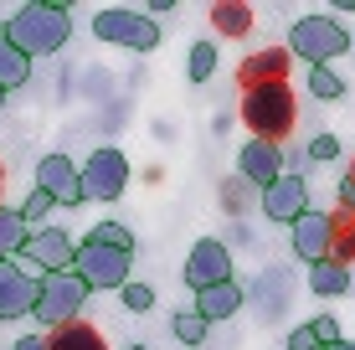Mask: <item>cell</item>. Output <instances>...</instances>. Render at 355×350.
Wrapping results in <instances>:
<instances>
[{
	"instance_id": "8fae6325",
	"label": "cell",
	"mask_w": 355,
	"mask_h": 350,
	"mask_svg": "<svg viewBox=\"0 0 355 350\" xmlns=\"http://www.w3.org/2000/svg\"><path fill=\"white\" fill-rule=\"evenodd\" d=\"M288 243H293V252H299L304 263H324L329 258V247H335V211H304L299 222L288 227Z\"/></svg>"
},
{
	"instance_id": "30bf717a",
	"label": "cell",
	"mask_w": 355,
	"mask_h": 350,
	"mask_svg": "<svg viewBox=\"0 0 355 350\" xmlns=\"http://www.w3.org/2000/svg\"><path fill=\"white\" fill-rule=\"evenodd\" d=\"M216 283H232V247L216 243V237H201L186 258V288L201 294V288H216Z\"/></svg>"
},
{
	"instance_id": "cb8c5ba5",
	"label": "cell",
	"mask_w": 355,
	"mask_h": 350,
	"mask_svg": "<svg viewBox=\"0 0 355 350\" xmlns=\"http://www.w3.org/2000/svg\"><path fill=\"white\" fill-rule=\"evenodd\" d=\"M216 72V46L211 42H191V57H186V78L191 82H206Z\"/></svg>"
},
{
	"instance_id": "9c48e42d",
	"label": "cell",
	"mask_w": 355,
	"mask_h": 350,
	"mask_svg": "<svg viewBox=\"0 0 355 350\" xmlns=\"http://www.w3.org/2000/svg\"><path fill=\"white\" fill-rule=\"evenodd\" d=\"M36 299H42V273H31L21 258H6L0 263V320L31 315Z\"/></svg>"
},
{
	"instance_id": "d6a6232c",
	"label": "cell",
	"mask_w": 355,
	"mask_h": 350,
	"mask_svg": "<svg viewBox=\"0 0 355 350\" xmlns=\"http://www.w3.org/2000/svg\"><path fill=\"white\" fill-rule=\"evenodd\" d=\"M340 211H355V175H340Z\"/></svg>"
},
{
	"instance_id": "ba28073f",
	"label": "cell",
	"mask_w": 355,
	"mask_h": 350,
	"mask_svg": "<svg viewBox=\"0 0 355 350\" xmlns=\"http://www.w3.org/2000/svg\"><path fill=\"white\" fill-rule=\"evenodd\" d=\"M21 263H26L31 273H67L72 263H78V243H72L67 227H36L26 252H21Z\"/></svg>"
},
{
	"instance_id": "8d00e7d4",
	"label": "cell",
	"mask_w": 355,
	"mask_h": 350,
	"mask_svg": "<svg viewBox=\"0 0 355 350\" xmlns=\"http://www.w3.org/2000/svg\"><path fill=\"white\" fill-rule=\"evenodd\" d=\"M129 350H150V345H129Z\"/></svg>"
},
{
	"instance_id": "44dd1931",
	"label": "cell",
	"mask_w": 355,
	"mask_h": 350,
	"mask_svg": "<svg viewBox=\"0 0 355 350\" xmlns=\"http://www.w3.org/2000/svg\"><path fill=\"white\" fill-rule=\"evenodd\" d=\"M211 26L222 31V36H248V31H252V6L222 0V6H211Z\"/></svg>"
},
{
	"instance_id": "e0dca14e",
	"label": "cell",
	"mask_w": 355,
	"mask_h": 350,
	"mask_svg": "<svg viewBox=\"0 0 355 350\" xmlns=\"http://www.w3.org/2000/svg\"><path fill=\"white\" fill-rule=\"evenodd\" d=\"M46 345L52 350H108L103 330L88 320H72V324H57V330H46Z\"/></svg>"
},
{
	"instance_id": "4dcf8cb0",
	"label": "cell",
	"mask_w": 355,
	"mask_h": 350,
	"mask_svg": "<svg viewBox=\"0 0 355 350\" xmlns=\"http://www.w3.org/2000/svg\"><path fill=\"white\" fill-rule=\"evenodd\" d=\"M309 160H340V139L335 134H314L309 139Z\"/></svg>"
},
{
	"instance_id": "2e32d148",
	"label": "cell",
	"mask_w": 355,
	"mask_h": 350,
	"mask_svg": "<svg viewBox=\"0 0 355 350\" xmlns=\"http://www.w3.org/2000/svg\"><path fill=\"white\" fill-rule=\"evenodd\" d=\"M242 304H248V288H242L237 279H232V283H216V288H201V294H196V315H201L206 324L232 320Z\"/></svg>"
},
{
	"instance_id": "f35d334b",
	"label": "cell",
	"mask_w": 355,
	"mask_h": 350,
	"mask_svg": "<svg viewBox=\"0 0 355 350\" xmlns=\"http://www.w3.org/2000/svg\"><path fill=\"white\" fill-rule=\"evenodd\" d=\"M350 175H355V170H350Z\"/></svg>"
},
{
	"instance_id": "484cf974",
	"label": "cell",
	"mask_w": 355,
	"mask_h": 350,
	"mask_svg": "<svg viewBox=\"0 0 355 350\" xmlns=\"http://www.w3.org/2000/svg\"><path fill=\"white\" fill-rule=\"evenodd\" d=\"M88 243H103V247H124V252H134V232H129V227H119V222H98L93 232H88Z\"/></svg>"
},
{
	"instance_id": "7402d4cb",
	"label": "cell",
	"mask_w": 355,
	"mask_h": 350,
	"mask_svg": "<svg viewBox=\"0 0 355 350\" xmlns=\"http://www.w3.org/2000/svg\"><path fill=\"white\" fill-rule=\"evenodd\" d=\"M335 263H355V211H335V247H329Z\"/></svg>"
},
{
	"instance_id": "74e56055",
	"label": "cell",
	"mask_w": 355,
	"mask_h": 350,
	"mask_svg": "<svg viewBox=\"0 0 355 350\" xmlns=\"http://www.w3.org/2000/svg\"><path fill=\"white\" fill-rule=\"evenodd\" d=\"M0 103H6V88H0Z\"/></svg>"
},
{
	"instance_id": "9a60e30c",
	"label": "cell",
	"mask_w": 355,
	"mask_h": 350,
	"mask_svg": "<svg viewBox=\"0 0 355 350\" xmlns=\"http://www.w3.org/2000/svg\"><path fill=\"white\" fill-rule=\"evenodd\" d=\"M288 67H293L288 46H263V52H252L248 62L237 67V82H242V93L248 88H268V82H288Z\"/></svg>"
},
{
	"instance_id": "603a6c76",
	"label": "cell",
	"mask_w": 355,
	"mask_h": 350,
	"mask_svg": "<svg viewBox=\"0 0 355 350\" xmlns=\"http://www.w3.org/2000/svg\"><path fill=\"white\" fill-rule=\"evenodd\" d=\"M309 93L320 103H335L340 93H345V78H340L335 67H309Z\"/></svg>"
},
{
	"instance_id": "5b68a950",
	"label": "cell",
	"mask_w": 355,
	"mask_h": 350,
	"mask_svg": "<svg viewBox=\"0 0 355 350\" xmlns=\"http://www.w3.org/2000/svg\"><path fill=\"white\" fill-rule=\"evenodd\" d=\"M93 36L108 46H129V52H155L160 46V21L150 10H98Z\"/></svg>"
},
{
	"instance_id": "83f0119b",
	"label": "cell",
	"mask_w": 355,
	"mask_h": 350,
	"mask_svg": "<svg viewBox=\"0 0 355 350\" xmlns=\"http://www.w3.org/2000/svg\"><path fill=\"white\" fill-rule=\"evenodd\" d=\"M119 299H124L129 315H144V309H155V288H150V283H139V279H129L124 288H119Z\"/></svg>"
},
{
	"instance_id": "4fadbf2b",
	"label": "cell",
	"mask_w": 355,
	"mask_h": 350,
	"mask_svg": "<svg viewBox=\"0 0 355 350\" xmlns=\"http://www.w3.org/2000/svg\"><path fill=\"white\" fill-rule=\"evenodd\" d=\"M36 191H46L57 207H83V165H72L67 155H46L36 165Z\"/></svg>"
},
{
	"instance_id": "d6986e66",
	"label": "cell",
	"mask_w": 355,
	"mask_h": 350,
	"mask_svg": "<svg viewBox=\"0 0 355 350\" xmlns=\"http://www.w3.org/2000/svg\"><path fill=\"white\" fill-rule=\"evenodd\" d=\"M309 288L320 299H345L350 294V268H345V263H335V258L314 263V268H309Z\"/></svg>"
},
{
	"instance_id": "4316f807",
	"label": "cell",
	"mask_w": 355,
	"mask_h": 350,
	"mask_svg": "<svg viewBox=\"0 0 355 350\" xmlns=\"http://www.w3.org/2000/svg\"><path fill=\"white\" fill-rule=\"evenodd\" d=\"M252 191H258V186H252V180H242V175H232V180H222V207H227V216L248 207V201H252Z\"/></svg>"
},
{
	"instance_id": "836d02e7",
	"label": "cell",
	"mask_w": 355,
	"mask_h": 350,
	"mask_svg": "<svg viewBox=\"0 0 355 350\" xmlns=\"http://www.w3.org/2000/svg\"><path fill=\"white\" fill-rule=\"evenodd\" d=\"M16 350H52V345H46V335H21Z\"/></svg>"
},
{
	"instance_id": "d4e9b609",
	"label": "cell",
	"mask_w": 355,
	"mask_h": 350,
	"mask_svg": "<svg viewBox=\"0 0 355 350\" xmlns=\"http://www.w3.org/2000/svg\"><path fill=\"white\" fill-rule=\"evenodd\" d=\"M170 330H175L180 345H201V340H206V320L196 315V309H180V315L170 320Z\"/></svg>"
},
{
	"instance_id": "1f68e13d",
	"label": "cell",
	"mask_w": 355,
	"mask_h": 350,
	"mask_svg": "<svg viewBox=\"0 0 355 350\" xmlns=\"http://www.w3.org/2000/svg\"><path fill=\"white\" fill-rule=\"evenodd\" d=\"M288 350H320V340H314V324H299V330L288 335Z\"/></svg>"
},
{
	"instance_id": "5bb4252c",
	"label": "cell",
	"mask_w": 355,
	"mask_h": 350,
	"mask_svg": "<svg viewBox=\"0 0 355 350\" xmlns=\"http://www.w3.org/2000/svg\"><path fill=\"white\" fill-rule=\"evenodd\" d=\"M288 170V160H284V144H268V139H248L237 150V175L242 180H252L258 191H268L278 175Z\"/></svg>"
},
{
	"instance_id": "ac0fdd59",
	"label": "cell",
	"mask_w": 355,
	"mask_h": 350,
	"mask_svg": "<svg viewBox=\"0 0 355 350\" xmlns=\"http://www.w3.org/2000/svg\"><path fill=\"white\" fill-rule=\"evenodd\" d=\"M26 243H31V222L21 216V207H0V263L21 258Z\"/></svg>"
},
{
	"instance_id": "3957f363",
	"label": "cell",
	"mask_w": 355,
	"mask_h": 350,
	"mask_svg": "<svg viewBox=\"0 0 355 350\" xmlns=\"http://www.w3.org/2000/svg\"><path fill=\"white\" fill-rule=\"evenodd\" d=\"M288 52L304 57L309 67H329L335 57L355 52V42H350V31L340 26L335 16H304V21L288 26Z\"/></svg>"
},
{
	"instance_id": "f546056e",
	"label": "cell",
	"mask_w": 355,
	"mask_h": 350,
	"mask_svg": "<svg viewBox=\"0 0 355 350\" xmlns=\"http://www.w3.org/2000/svg\"><path fill=\"white\" fill-rule=\"evenodd\" d=\"M314 324V340H320V350H329V345H340L345 335H340V320L335 315H320V320H309Z\"/></svg>"
},
{
	"instance_id": "6da1fadb",
	"label": "cell",
	"mask_w": 355,
	"mask_h": 350,
	"mask_svg": "<svg viewBox=\"0 0 355 350\" xmlns=\"http://www.w3.org/2000/svg\"><path fill=\"white\" fill-rule=\"evenodd\" d=\"M6 36L16 42V52L26 57H52L67 46L72 36V16H67V0H36V6H21L16 16L6 21Z\"/></svg>"
},
{
	"instance_id": "8992f818",
	"label": "cell",
	"mask_w": 355,
	"mask_h": 350,
	"mask_svg": "<svg viewBox=\"0 0 355 350\" xmlns=\"http://www.w3.org/2000/svg\"><path fill=\"white\" fill-rule=\"evenodd\" d=\"M72 273H78L88 288H124L129 273H134V252H124V247H103V243H88V237H83Z\"/></svg>"
},
{
	"instance_id": "52a82bcc",
	"label": "cell",
	"mask_w": 355,
	"mask_h": 350,
	"mask_svg": "<svg viewBox=\"0 0 355 350\" xmlns=\"http://www.w3.org/2000/svg\"><path fill=\"white\" fill-rule=\"evenodd\" d=\"M129 186V160L124 150H114V144H103V150L88 155V165H83V196L88 201H119Z\"/></svg>"
},
{
	"instance_id": "7a4b0ae2",
	"label": "cell",
	"mask_w": 355,
	"mask_h": 350,
	"mask_svg": "<svg viewBox=\"0 0 355 350\" xmlns=\"http://www.w3.org/2000/svg\"><path fill=\"white\" fill-rule=\"evenodd\" d=\"M242 124L252 129V139L284 144L299 124V98L288 82H268V88H248L242 93Z\"/></svg>"
},
{
	"instance_id": "277c9868",
	"label": "cell",
	"mask_w": 355,
	"mask_h": 350,
	"mask_svg": "<svg viewBox=\"0 0 355 350\" xmlns=\"http://www.w3.org/2000/svg\"><path fill=\"white\" fill-rule=\"evenodd\" d=\"M93 288L78 279V273H42V299H36L31 320L42 324V330H57V324H72L83 320V304H88Z\"/></svg>"
},
{
	"instance_id": "f1b7e54d",
	"label": "cell",
	"mask_w": 355,
	"mask_h": 350,
	"mask_svg": "<svg viewBox=\"0 0 355 350\" xmlns=\"http://www.w3.org/2000/svg\"><path fill=\"white\" fill-rule=\"evenodd\" d=\"M52 211H57V201L46 196V191H31V196L21 201V216H26V222H31V232H36V227H42V222H46V216H52Z\"/></svg>"
},
{
	"instance_id": "d590c367",
	"label": "cell",
	"mask_w": 355,
	"mask_h": 350,
	"mask_svg": "<svg viewBox=\"0 0 355 350\" xmlns=\"http://www.w3.org/2000/svg\"><path fill=\"white\" fill-rule=\"evenodd\" d=\"M0 191H6V170H0Z\"/></svg>"
},
{
	"instance_id": "7c38bea8",
	"label": "cell",
	"mask_w": 355,
	"mask_h": 350,
	"mask_svg": "<svg viewBox=\"0 0 355 350\" xmlns=\"http://www.w3.org/2000/svg\"><path fill=\"white\" fill-rule=\"evenodd\" d=\"M268 222H284V227H293L304 211H309V186H304V175L299 170H284L273 180V186L263 191V207H258Z\"/></svg>"
},
{
	"instance_id": "ffe728a7",
	"label": "cell",
	"mask_w": 355,
	"mask_h": 350,
	"mask_svg": "<svg viewBox=\"0 0 355 350\" xmlns=\"http://www.w3.org/2000/svg\"><path fill=\"white\" fill-rule=\"evenodd\" d=\"M26 72H31V62L16 52V42L6 36V21H0V88H6V93L21 88V82H26Z\"/></svg>"
},
{
	"instance_id": "e575fe53",
	"label": "cell",
	"mask_w": 355,
	"mask_h": 350,
	"mask_svg": "<svg viewBox=\"0 0 355 350\" xmlns=\"http://www.w3.org/2000/svg\"><path fill=\"white\" fill-rule=\"evenodd\" d=\"M329 350H355V340H340V345H329Z\"/></svg>"
}]
</instances>
